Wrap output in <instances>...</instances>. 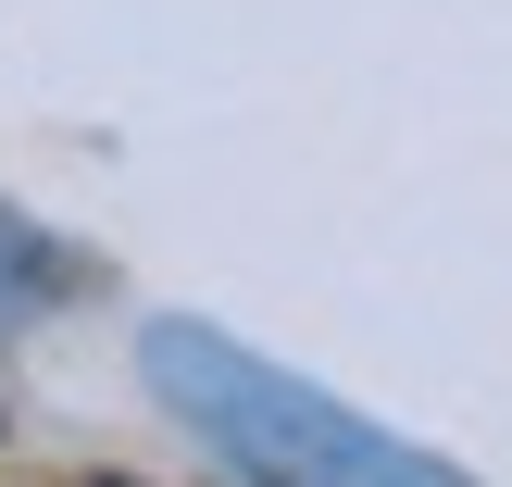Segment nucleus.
I'll list each match as a JSON object with an SVG mask.
<instances>
[{"label":"nucleus","instance_id":"obj_1","mask_svg":"<svg viewBox=\"0 0 512 487\" xmlns=\"http://www.w3.org/2000/svg\"><path fill=\"white\" fill-rule=\"evenodd\" d=\"M138 375H150V400H163L238 487H475L463 463L413 450L400 425L350 413L338 388L263 363L250 338H225V325H200V313L138 325Z\"/></svg>","mask_w":512,"mask_h":487},{"label":"nucleus","instance_id":"obj_2","mask_svg":"<svg viewBox=\"0 0 512 487\" xmlns=\"http://www.w3.org/2000/svg\"><path fill=\"white\" fill-rule=\"evenodd\" d=\"M50 300H75V250L50 238V225H25L13 200H0V338H25V325L50 313Z\"/></svg>","mask_w":512,"mask_h":487},{"label":"nucleus","instance_id":"obj_3","mask_svg":"<svg viewBox=\"0 0 512 487\" xmlns=\"http://www.w3.org/2000/svg\"><path fill=\"white\" fill-rule=\"evenodd\" d=\"M75 487H138V475H75Z\"/></svg>","mask_w":512,"mask_h":487}]
</instances>
